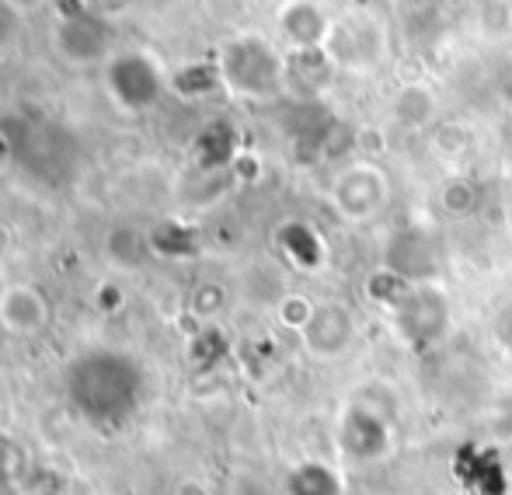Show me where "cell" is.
<instances>
[{
    "instance_id": "obj_1",
    "label": "cell",
    "mask_w": 512,
    "mask_h": 495,
    "mask_svg": "<svg viewBox=\"0 0 512 495\" xmlns=\"http://www.w3.org/2000/svg\"><path fill=\"white\" fill-rule=\"evenodd\" d=\"M147 398V370L122 349H88L67 367V401L88 426L122 429Z\"/></svg>"
},
{
    "instance_id": "obj_2",
    "label": "cell",
    "mask_w": 512,
    "mask_h": 495,
    "mask_svg": "<svg viewBox=\"0 0 512 495\" xmlns=\"http://www.w3.org/2000/svg\"><path fill=\"white\" fill-rule=\"evenodd\" d=\"M286 60L269 39L255 32H241L227 39L216 56V77L234 98L269 102L286 88Z\"/></svg>"
},
{
    "instance_id": "obj_3",
    "label": "cell",
    "mask_w": 512,
    "mask_h": 495,
    "mask_svg": "<svg viewBox=\"0 0 512 495\" xmlns=\"http://www.w3.org/2000/svg\"><path fill=\"white\" fill-rule=\"evenodd\" d=\"M102 81L105 95L112 98L115 109L133 112V116L150 112L164 98V91H168L164 67L150 53H140V49L108 56L102 63Z\"/></svg>"
},
{
    "instance_id": "obj_4",
    "label": "cell",
    "mask_w": 512,
    "mask_h": 495,
    "mask_svg": "<svg viewBox=\"0 0 512 495\" xmlns=\"http://www.w3.org/2000/svg\"><path fill=\"white\" fill-rule=\"evenodd\" d=\"M335 440L352 464H380L394 450V422L366 401H349L338 415Z\"/></svg>"
},
{
    "instance_id": "obj_5",
    "label": "cell",
    "mask_w": 512,
    "mask_h": 495,
    "mask_svg": "<svg viewBox=\"0 0 512 495\" xmlns=\"http://www.w3.org/2000/svg\"><path fill=\"white\" fill-rule=\"evenodd\" d=\"M391 318H394L398 335L411 349H429V346H436L446 335V328H450V318H453L450 297H446L432 279L429 283H411V290L391 311Z\"/></svg>"
},
{
    "instance_id": "obj_6",
    "label": "cell",
    "mask_w": 512,
    "mask_h": 495,
    "mask_svg": "<svg viewBox=\"0 0 512 495\" xmlns=\"http://www.w3.org/2000/svg\"><path fill=\"white\" fill-rule=\"evenodd\" d=\"M331 203L349 224H366L373 220L387 203V178L373 164H352L335 178Z\"/></svg>"
},
{
    "instance_id": "obj_7",
    "label": "cell",
    "mask_w": 512,
    "mask_h": 495,
    "mask_svg": "<svg viewBox=\"0 0 512 495\" xmlns=\"http://www.w3.org/2000/svg\"><path fill=\"white\" fill-rule=\"evenodd\" d=\"M324 53L335 67H370L384 56V28L377 25V18H366V14L335 21L328 42H324Z\"/></svg>"
},
{
    "instance_id": "obj_8",
    "label": "cell",
    "mask_w": 512,
    "mask_h": 495,
    "mask_svg": "<svg viewBox=\"0 0 512 495\" xmlns=\"http://www.w3.org/2000/svg\"><path fill=\"white\" fill-rule=\"evenodd\" d=\"M300 342L314 360H338L352 349L356 342V318L345 304H335V300H324V304L314 307L310 321L300 332Z\"/></svg>"
},
{
    "instance_id": "obj_9",
    "label": "cell",
    "mask_w": 512,
    "mask_h": 495,
    "mask_svg": "<svg viewBox=\"0 0 512 495\" xmlns=\"http://www.w3.org/2000/svg\"><path fill=\"white\" fill-rule=\"evenodd\" d=\"M53 325V304L35 283H4L0 290V328L14 339H35Z\"/></svg>"
},
{
    "instance_id": "obj_10",
    "label": "cell",
    "mask_w": 512,
    "mask_h": 495,
    "mask_svg": "<svg viewBox=\"0 0 512 495\" xmlns=\"http://www.w3.org/2000/svg\"><path fill=\"white\" fill-rule=\"evenodd\" d=\"M56 46L74 67H95L108 60V21L84 11L77 0V11L63 14L56 25Z\"/></svg>"
},
{
    "instance_id": "obj_11",
    "label": "cell",
    "mask_w": 512,
    "mask_h": 495,
    "mask_svg": "<svg viewBox=\"0 0 512 495\" xmlns=\"http://www.w3.org/2000/svg\"><path fill=\"white\" fill-rule=\"evenodd\" d=\"M331 25L335 21L321 11V4L314 0H286L279 7V35L286 39V46L293 53H314V49H324L331 35Z\"/></svg>"
},
{
    "instance_id": "obj_12",
    "label": "cell",
    "mask_w": 512,
    "mask_h": 495,
    "mask_svg": "<svg viewBox=\"0 0 512 495\" xmlns=\"http://www.w3.org/2000/svg\"><path fill=\"white\" fill-rule=\"evenodd\" d=\"M345 492H349V485H345L342 468H335L328 461H317V457L293 464L283 482V495H345Z\"/></svg>"
},
{
    "instance_id": "obj_13",
    "label": "cell",
    "mask_w": 512,
    "mask_h": 495,
    "mask_svg": "<svg viewBox=\"0 0 512 495\" xmlns=\"http://www.w3.org/2000/svg\"><path fill=\"white\" fill-rule=\"evenodd\" d=\"M394 272L408 279V283H429L432 272H436V255L432 245L422 231H401L391 241V258H387Z\"/></svg>"
},
{
    "instance_id": "obj_14",
    "label": "cell",
    "mask_w": 512,
    "mask_h": 495,
    "mask_svg": "<svg viewBox=\"0 0 512 495\" xmlns=\"http://www.w3.org/2000/svg\"><path fill=\"white\" fill-rule=\"evenodd\" d=\"M102 251H105V258L115 265V269L133 272V269H143V265H147L150 251H154V241H150V234L140 231V227L115 224L112 231L105 234Z\"/></svg>"
},
{
    "instance_id": "obj_15",
    "label": "cell",
    "mask_w": 512,
    "mask_h": 495,
    "mask_svg": "<svg viewBox=\"0 0 512 495\" xmlns=\"http://www.w3.org/2000/svg\"><path fill=\"white\" fill-rule=\"evenodd\" d=\"M279 251L286 255V262H293L297 269H321L324 265V241L304 220H290V224L279 227L276 234Z\"/></svg>"
},
{
    "instance_id": "obj_16",
    "label": "cell",
    "mask_w": 512,
    "mask_h": 495,
    "mask_svg": "<svg viewBox=\"0 0 512 495\" xmlns=\"http://www.w3.org/2000/svg\"><path fill=\"white\" fill-rule=\"evenodd\" d=\"M408 290H411V283L401 276V272H394L391 265H384V269H377L370 279H366V297H370L377 307H387V311H394V307L405 300Z\"/></svg>"
},
{
    "instance_id": "obj_17",
    "label": "cell",
    "mask_w": 512,
    "mask_h": 495,
    "mask_svg": "<svg viewBox=\"0 0 512 495\" xmlns=\"http://www.w3.org/2000/svg\"><path fill=\"white\" fill-rule=\"evenodd\" d=\"M394 116L405 126H425V119L432 116V98L425 88H405L394 102Z\"/></svg>"
},
{
    "instance_id": "obj_18",
    "label": "cell",
    "mask_w": 512,
    "mask_h": 495,
    "mask_svg": "<svg viewBox=\"0 0 512 495\" xmlns=\"http://www.w3.org/2000/svg\"><path fill=\"white\" fill-rule=\"evenodd\" d=\"M314 300L304 297V293H283V297L276 300V318L279 325L293 328V332H304V325L310 321V314H314Z\"/></svg>"
},
{
    "instance_id": "obj_19",
    "label": "cell",
    "mask_w": 512,
    "mask_h": 495,
    "mask_svg": "<svg viewBox=\"0 0 512 495\" xmlns=\"http://www.w3.org/2000/svg\"><path fill=\"white\" fill-rule=\"evenodd\" d=\"M443 206H446V213H453V217H467V213L478 206V192H474V185L464 182V178H453V182L443 189Z\"/></svg>"
},
{
    "instance_id": "obj_20",
    "label": "cell",
    "mask_w": 512,
    "mask_h": 495,
    "mask_svg": "<svg viewBox=\"0 0 512 495\" xmlns=\"http://www.w3.org/2000/svg\"><path fill=\"white\" fill-rule=\"evenodd\" d=\"M223 304H227V293H223L220 283H203V286H196V293H192V311H196L199 318L220 314Z\"/></svg>"
},
{
    "instance_id": "obj_21",
    "label": "cell",
    "mask_w": 512,
    "mask_h": 495,
    "mask_svg": "<svg viewBox=\"0 0 512 495\" xmlns=\"http://www.w3.org/2000/svg\"><path fill=\"white\" fill-rule=\"evenodd\" d=\"M133 4H136V0H81L84 11H91L95 18H102V21L126 18V14L133 11Z\"/></svg>"
},
{
    "instance_id": "obj_22",
    "label": "cell",
    "mask_w": 512,
    "mask_h": 495,
    "mask_svg": "<svg viewBox=\"0 0 512 495\" xmlns=\"http://www.w3.org/2000/svg\"><path fill=\"white\" fill-rule=\"evenodd\" d=\"M126 304V293L119 290L115 283H105V286H98V311H105V314H115L119 307Z\"/></svg>"
},
{
    "instance_id": "obj_23",
    "label": "cell",
    "mask_w": 512,
    "mask_h": 495,
    "mask_svg": "<svg viewBox=\"0 0 512 495\" xmlns=\"http://www.w3.org/2000/svg\"><path fill=\"white\" fill-rule=\"evenodd\" d=\"M0 4H4L11 14H18V18H35V14L46 11L53 0H0Z\"/></svg>"
},
{
    "instance_id": "obj_24",
    "label": "cell",
    "mask_w": 512,
    "mask_h": 495,
    "mask_svg": "<svg viewBox=\"0 0 512 495\" xmlns=\"http://www.w3.org/2000/svg\"><path fill=\"white\" fill-rule=\"evenodd\" d=\"M175 495H213V489H209L203 478H182Z\"/></svg>"
},
{
    "instance_id": "obj_25",
    "label": "cell",
    "mask_w": 512,
    "mask_h": 495,
    "mask_svg": "<svg viewBox=\"0 0 512 495\" xmlns=\"http://www.w3.org/2000/svg\"><path fill=\"white\" fill-rule=\"evenodd\" d=\"M11 492V475H7V464H4V450H0V495Z\"/></svg>"
},
{
    "instance_id": "obj_26",
    "label": "cell",
    "mask_w": 512,
    "mask_h": 495,
    "mask_svg": "<svg viewBox=\"0 0 512 495\" xmlns=\"http://www.w3.org/2000/svg\"><path fill=\"white\" fill-rule=\"evenodd\" d=\"M415 4H425V0H415Z\"/></svg>"
},
{
    "instance_id": "obj_27",
    "label": "cell",
    "mask_w": 512,
    "mask_h": 495,
    "mask_svg": "<svg viewBox=\"0 0 512 495\" xmlns=\"http://www.w3.org/2000/svg\"><path fill=\"white\" fill-rule=\"evenodd\" d=\"M0 290H4V283H0Z\"/></svg>"
}]
</instances>
